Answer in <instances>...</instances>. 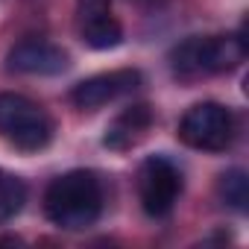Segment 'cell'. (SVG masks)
I'll list each match as a JSON object with an SVG mask.
<instances>
[{
    "label": "cell",
    "mask_w": 249,
    "mask_h": 249,
    "mask_svg": "<svg viewBox=\"0 0 249 249\" xmlns=\"http://www.w3.org/2000/svg\"><path fill=\"white\" fill-rule=\"evenodd\" d=\"M68 65H71L68 50L44 38H27L6 53V68L12 73H27V76H56L65 73Z\"/></svg>",
    "instance_id": "cell-6"
},
{
    "label": "cell",
    "mask_w": 249,
    "mask_h": 249,
    "mask_svg": "<svg viewBox=\"0 0 249 249\" xmlns=\"http://www.w3.org/2000/svg\"><path fill=\"white\" fill-rule=\"evenodd\" d=\"M141 85H144L141 71L120 68V71L97 73V76H88V79L76 82L73 91H71V103L82 111H94V108H103V106L114 103L117 97H126V94L138 91Z\"/></svg>",
    "instance_id": "cell-5"
},
{
    "label": "cell",
    "mask_w": 249,
    "mask_h": 249,
    "mask_svg": "<svg viewBox=\"0 0 249 249\" xmlns=\"http://www.w3.org/2000/svg\"><path fill=\"white\" fill-rule=\"evenodd\" d=\"M0 135L24 153H38L53 141L50 114L24 94H0Z\"/></svg>",
    "instance_id": "cell-2"
},
{
    "label": "cell",
    "mask_w": 249,
    "mask_h": 249,
    "mask_svg": "<svg viewBox=\"0 0 249 249\" xmlns=\"http://www.w3.org/2000/svg\"><path fill=\"white\" fill-rule=\"evenodd\" d=\"M138 196H141V208L150 217L156 220L167 217L182 196L179 167L164 156H150L138 170Z\"/></svg>",
    "instance_id": "cell-4"
},
{
    "label": "cell",
    "mask_w": 249,
    "mask_h": 249,
    "mask_svg": "<svg viewBox=\"0 0 249 249\" xmlns=\"http://www.w3.org/2000/svg\"><path fill=\"white\" fill-rule=\"evenodd\" d=\"M27 202V185L18 176L0 173V223H9L15 214H21Z\"/></svg>",
    "instance_id": "cell-12"
},
{
    "label": "cell",
    "mask_w": 249,
    "mask_h": 249,
    "mask_svg": "<svg viewBox=\"0 0 249 249\" xmlns=\"http://www.w3.org/2000/svg\"><path fill=\"white\" fill-rule=\"evenodd\" d=\"M0 173H3V170H0Z\"/></svg>",
    "instance_id": "cell-14"
},
{
    "label": "cell",
    "mask_w": 249,
    "mask_h": 249,
    "mask_svg": "<svg viewBox=\"0 0 249 249\" xmlns=\"http://www.w3.org/2000/svg\"><path fill=\"white\" fill-rule=\"evenodd\" d=\"M153 120H156L153 108H150L147 103H135V106H129V108H123V111L108 123V129H106V135H103V144H106L108 150H117V153L132 150V147L150 132Z\"/></svg>",
    "instance_id": "cell-7"
},
{
    "label": "cell",
    "mask_w": 249,
    "mask_h": 249,
    "mask_svg": "<svg viewBox=\"0 0 249 249\" xmlns=\"http://www.w3.org/2000/svg\"><path fill=\"white\" fill-rule=\"evenodd\" d=\"M82 41L91 50H114L117 44H123V27L111 15L88 18L82 21Z\"/></svg>",
    "instance_id": "cell-10"
},
{
    "label": "cell",
    "mask_w": 249,
    "mask_h": 249,
    "mask_svg": "<svg viewBox=\"0 0 249 249\" xmlns=\"http://www.w3.org/2000/svg\"><path fill=\"white\" fill-rule=\"evenodd\" d=\"M44 214L65 231H82L103 214V188L91 170H71L44 191Z\"/></svg>",
    "instance_id": "cell-1"
},
{
    "label": "cell",
    "mask_w": 249,
    "mask_h": 249,
    "mask_svg": "<svg viewBox=\"0 0 249 249\" xmlns=\"http://www.w3.org/2000/svg\"><path fill=\"white\" fill-rule=\"evenodd\" d=\"M217 196L223 199V205H229L237 214L249 211V179H246V173L240 167H231V170L220 173V179H217Z\"/></svg>",
    "instance_id": "cell-11"
},
{
    "label": "cell",
    "mask_w": 249,
    "mask_h": 249,
    "mask_svg": "<svg viewBox=\"0 0 249 249\" xmlns=\"http://www.w3.org/2000/svg\"><path fill=\"white\" fill-rule=\"evenodd\" d=\"M246 59V41L240 36H205L202 38V71L229 73Z\"/></svg>",
    "instance_id": "cell-8"
},
{
    "label": "cell",
    "mask_w": 249,
    "mask_h": 249,
    "mask_svg": "<svg viewBox=\"0 0 249 249\" xmlns=\"http://www.w3.org/2000/svg\"><path fill=\"white\" fill-rule=\"evenodd\" d=\"M234 132H237L234 114L220 103H196L179 120V141L205 153L229 150L234 141Z\"/></svg>",
    "instance_id": "cell-3"
},
{
    "label": "cell",
    "mask_w": 249,
    "mask_h": 249,
    "mask_svg": "<svg viewBox=\"0 0 249 249\" xmlns=\"http://www.w3.org/2000/svg\"><path fill=\"white\" fill-rule=\"evenodd\" d=\"M170 71L176 79H185V82L205 76V71H202V36H191L170 50Z\"/></svg>",
    "instance_id": "cell-9"
},
{
    "label": "cell",
    "mask_w": 249,
    "mask_h": 249,
    "mask_svg": "<svg viewBox=\"0 0 249 249\" xmlns=\"http://www.w3.org/2000/svg\"><path fill=\"white\" fill-rule=\"evenodd\" d=\"M76 9H79L82 21H88V18H97V15H108L111 0H76Z\"/></svg>",
    "instance_id": "cell-13"
}]
</instances>
